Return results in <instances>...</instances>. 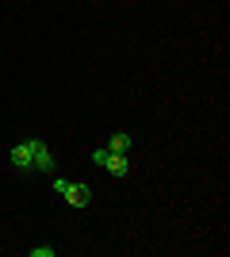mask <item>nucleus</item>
<instances>
[{
    "instance_id": "5",
    "label": "nucleus",
    "mask_w": 230,
    "mask_h": 257,
    "mask_svg": "<svg viewBox=\"0 0 230 257\" xmlns=\"http://www.w3.org/2000/svg\"><path fill=\"white\" fill-rule=\"evenodd\" d=\"M108 150H111V154H131V135L115 131V135L108 139Z\"/></svg>"
},
{
    "instance_id": "4",
    "label": "nucleus",
    "mask_w": 230,
    "mask_h": 257,
    "mask_svg": "<svg viewBox=\"0 0 230 257\" xmlns=\"http://www.w3.org/2000/svg\"><path fill=\"white\" fill-rule=\"evenodd\" d=\"M104 169H108L111 177H127V173H131V161H127V154H111Z\"/></svg>"
},
{
    "instance_id": "3",
    "label": "nucleus",
    "mask_w": 230,
    "mask_h": 257,
    "mask_svg": "<svg viewBox=\"0 0 230 257\" xmlns=\"http://www.w3.org/2000/svg\"><path fill=\"white\" fill-rule=\"evenodd\" d=\"M8 161H12V169H16V173H31V142H20V146H12Z\"/></svg>"
},
{
    "instance_id": "1",
    "label": "nucleus",
    "mask_w": 230,
    "mask_h": 257,
    "mask_svg": "<svg viewBox=\"0 0 230 257\" xmlns=\"http://www.w3.org/2000/svg\"><path fill=\"white\" fill-rule=\"evenodd\" d=\"M31 142V173H54V154L43 139H27Z\"/></svg>"
},
{
    "instance_id": "7",
    "label": "nucleus",
    "mask_w": 230,
    "mask_h": 257,
    "mask_svg": "<svg viewBox=\"0 0 230 257\" xmlns=\"http://www.w3.org/2000/svg\"><path fill=\"white\" fill-rule=\"evenodd\" d=\"M27 253H31V257H54L58 249H54V246H31Z\"/></svg>"
},
{
    "instance_id": "6",
    "label": "nucleus",
    "mask_w": 230,
    "mask_h": 257,
    "mask_svg": "<svg viewBox=\"0 0 230 257\" xmlns=\"http://www.w3.org/2000/svg\"><path fill=\"white\" fill-rule=\"evenodd\" d=\"M108 158H111V150H108V146L92 150V165H96V169H104V165H108Z\"/></svg>"
},
{
    "instance_id": "2",
    "label": "nucleus",
    "mask_w": 230,
    "mask_h": 257,
    "mask_svg": "<svg viewBox=\"0 0 230 257\" xmlns=\"http://www.w3.org/2000/svg\"><path fill=\"white\" fill-rule=\"evenodd\" d=\"M62 200H66L69 207H88L92 204V192H88V184H66V192H62Z\"/></svg>"
}]
</instances>
